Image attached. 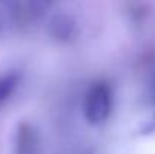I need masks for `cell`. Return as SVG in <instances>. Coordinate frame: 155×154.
<instances>
[{"label": "cell", "instance_id": "6da1fadb", "mask_svg": "<svg viewBox=\"0 0 155 154\" xmlns=\"http://www.w3.org/2000/svg\"><path fill=\"white\" fill-rule=\"evenodd\" d=\"M110 107V97H108V91L104 86H97L95 89H92L87 104H86V110H87V116L92 121H101L107 116Z\"/></svg>", "mask_w": 155, "mask_h": 154}]
</instances>
